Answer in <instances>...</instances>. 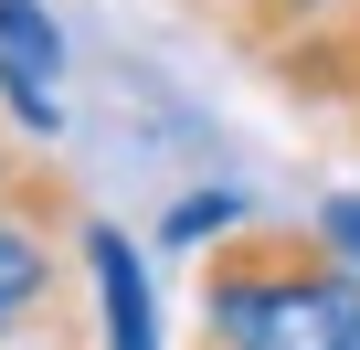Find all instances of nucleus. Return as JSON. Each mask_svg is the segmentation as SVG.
Listing matches in <instances>:
<instances>
[{
    "label": "nucleus",
    "instance_id": "nucleus-3",
    "mask_svg": "<svg viewBox=\"0 0 360 350\" xmlns=\"http://www.w3.org/2000/svg\"><path fill=\"white\" fill-rule=\"evenodd\" d=\"M53 75H64V32L43 22V0H0V96H11V117L43 127V138L64 127Z\"/></svg>",
    "mask_w": 360,
    "mask_h": 350
},
{
    "label": "nucleus",
    "instance_id": "nucleus-4",
    "mask_svg": "<svg viewBox=\"0 0 360 350\" xmlns=\"http://www.w3.org/2000/svg\"><path fill=\"white\" fill-rule=\"evenodd\" d=\"M85 265H96V297H106V350H159V308H148L138 244L117 223H85Z\"/></svg>",
    "mask_w": 360,
    "mask_h": 350
},
{
    "label": "nucleus",
    "instance_id": "nucleus-7",
    "mask_svg": "<svg viewBox=\"0 0 360 350\" xmlns=\"http://www.w3.org/2000/svg\"><path fill=\"white\" fill-rule=\"evenodd\" d=\"M11 181H22V159H11V138H0V192H11Z\"/></svg>",
    "mask_w": 360,
    "mask_h": 350
},
{
    "label": "nucleus",
    "instance_id": "nucleus-2",
    "mask_svg": "<svg viewBox=\"0 0 360 350\" xmlns=\"http://www.w3.org/2000/svg\"><path fill=\"white\" fill-rule=\"evenodd\" d=\"M53 202H64V192L43 181V170H22V181L0 192V339L64 308V244H53Z\"/></svg>",
    "mask_w": 360,
    "mask_h": 350
},
{
    "label": "nucleus",
    "instance_id": "nucleus-8",
    "mask_svg": "<svg viewBox=\"0 0 360 350\" xmlns=\"http://www.w3.org/2000/svg\"><path fill=\"white\" fill-rule=\"evenodd\" d=\"M349 350H360V329H349Z\"/></svg>",
    "mask_w": 360,
    "mask_h": 350
},
{
    "label": "nucleus",
    "instance_id": "nucleus-1",
    "mask_svg": "<svg viewBox=\"0 0 360 350\" xmlns=\"http://www.w3.org/2000/svg\"><path fill=\"white\" fill-rule=\"evenodd\" d=\"M360 265L328 234H244L202 265V339L212 350H349Z\"/></svg>",
    "mask_w": 360,
    "mask_h": 350
},
{
    "label": "nucleus",
    "instance_id": "nucleus-6",
    "mask_svg": "<svg viewBox=\"0 0 360 350\" xmlns=\"http://www.w3.org/2000/svg\"><path fill=\"white\" fill-rule=\"evenodd\" d=\"M318 234H328V244L360 265V192H328V202H318Z\"/></svg>",
    "mask_w": 360,
    "mask_h": 350
},
{
    "label": "nucleus",
    "instance_id": "nucleus-5",
    "mask_svg": "<svg viewBox=\"0 0 360 350\" xmlns=\"http://www.w3.org/2000/svg\"><path fill=\"white\" fill-rule=\"evenodd\" d=\"M233 223H244V202H233V192H191V202L169 213V244H202V234H233Z\"/></svg>",
    "mask_w": 360,
    "mask_h": 350
}]
</instances>
